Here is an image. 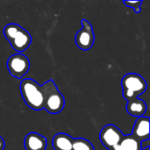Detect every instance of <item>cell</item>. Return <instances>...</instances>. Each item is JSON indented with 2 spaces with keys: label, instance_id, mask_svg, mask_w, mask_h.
<instances>
[{
  "label": "cell",
  "instance_id": "obj_8",
  "mask_svg": "<svg viewBox=\"0 0 150 150\" xmlns=\"http://www.w3.org/2000/svg\"><path fill=\"white\" fill-rule=\"evenodd\" d=\"M132 136L141 142L149 140V118L142 116L137 118L132 131Z\"/></svg>",
  "mask_w": 150,
  "mask_h": 150
},
{
  "label": "cell",
  "instance_id": "obj_18",
  "mask_svg": "<svg viewBox=\"0 0 150 150\" xmlns=\"http://www.w3.org/2000/svg\"><path fill=\"white\" fill-rule=\"evenodd\" d=\"M142 150H149V147H148V148H146V149H144Z\"/></svg>",
  "mask_w": 150,
  "mask_h": 150
},
{
  "label": "cell",
  "instance_id": "obj_15",
  "mask_svg": "<svg viewBox=\"0 0 150 150\" xmlns=\"http://www.w3.org/2000/svg\"><path fill=\"white\" fill-rule=\"evenodd\" d=\"M149 142V141H145V142H142V143H141V149L142 150L144 149H146V148H148V147H150Z\"/></svg>",
  "mask_w": 150,
  "mask_h": 150
},
{
  "label": "cell",
  "instance_id": "obj_17",
  "mask_svg": "<svg viewBox=\"0 0 150 150\" xmlns=\"http://www.w3.org/2000/svg\"><path fill=\"white\" fill-rule=\"evenodd\" d=\"M110 150H124L120 145H117V146H115V147H113V148H112Z\"/></svg>",
  "mask_w": 150,
  "mask_h": 150
},
{
  "label": "cell",
  "instance_id": "obj_3",
  "mask_svg": "<svg viewBox=\"0 0 150 150\" xmlns=\"http://www.w3.org/2000/svg\"><path fill=\"white\" fill-rule=\"evenodd\" d=\"M41 87L44 92V109L50 114L60 113L64 108L65 99L54 80H48Z\"/></svg>",
  "mask_w": 150,
  "mask_h": 150
},
{
  "label": "cell",
  "instance_id": "obj_7",
  "mask_svg": "<svg viewBox=\"0 0 150 150\" xmlns=\"http://www.w3.org/2000/svg\"><path fill=\"white\" fill-rule=\"evenodd\" d=\"M124 134L114 125L109 124L102 128L99 134V140L105 149L110 150L120 144Z\"/></svg>",
  "mask_w": 150,
  "mask_h": 150
},
{
  "label": "cell",
  "instance_id": "obj_1",
  "mask_svg": "<svg viewBox=\"0 0 150 150\" xmlns=\"http://www.w3.org/2000/svg\"><path fill=\"white\" fill-rule=\"evenodd\" d=\"M20 93L26 105L34 110L44 109V92L42 87L34 80L26 78L20 83Z\"/></svg>",
  "mask_w": 150,
  "mask_h": 150
},
{
  "label": "cell",
  "instance_id": "obj_5",
  "mask_svg": "<svg viewBox=\"0 0 150 150\" xmlns=\"http://www.w3.org/2000/svg\"><path fill=\"white\" fill-rule=\"evenodd\" d=\"M7 69L13 77L22 79L30 69L29 59L21 53L14 54L7 60Z\"/></svg>",
  "mask_w": 150,
  "mask_h": 150
},
{
  "label": "cell",
  "instance_id": "obj_4",
  "mask_svg": "<svg viewBox=\"0 0 150 150\" xmlns=\"http://www.w3.org/2000/svg\"><path fill=\"white\" fill-rule=\"evenodd\" d=\"M122 94L127 101L138 98L143 94L148 87L145 79L135 73H128L122 77L121 80Z\"/></svg>",
  "mask_w": 150,
  "mask_h": 150
},
{
  "label": "cell",
  "instance_id": "obj_10",
  "mask_svg": "<svg viewBox=\"0 0 150 150\" xmlns=\"http://www.w3.org/2000/svg\"><path fill=\"white\" fill-rule=\"evenodd\" d=\"M73 138L64 133H59L53 138V148L54 150H72Z\"/></svg>",
  "mask_w": 150,
  "mask_h": 150
},
{
  "label": "cell",
  "instance_id": "obj_11",
  "mask_svg": "<svg viewBox=\"0 0 150 150\" xmlns=\"http://www.w3.org/2000/svg\"><path fill=\"white\" fill-rule=\"evenodd\" d=\"M127 111L128 114L139 118L144 116V113L147 111V105L143 100L140 98L129 100L127 101Z\"/></svg>",
  "mask_w": 150,
  "mask_h": 150
},
{
  "label": "cell",
  "instance_id": "obj_16",
  "mask_svg": "<svg viewBox=\"0 0 150 150\" xmlns=\"http://www.w3.org/2000/svg\"><path fill=\"white\" fill-rule=\"evenodd\" d=\"M4 147H5V143H4V139L0 136V150L4 149Z\"/></svg>",
  "mask_w": 150,
  "mask_h": 150
},
{
  "label": "cell",
  "instance_id": "obj_2",
  "mask_svg": "<svg viewBox=\"0 0 150 150\" xmlns=\"http://www.w3.org/2000/svg\"><path fill=\"white\" fill-rule=\"evenodd\" d=\"M4 35L11 47L18 53L25 51L32 43L31 34L18 24L6 25L4 28Z\"/></svg>",
  "mask_w": 150,
  "mask_h": 150
},
{
  "label": "cell",
  "instance_id": "obj_13",
  "mask_svg": "<svg viewBox=\"0 0 150 150\" xmlns=\"http://www.w3.org/2000/svg\"><path fill=\"white\" fill-rule=\"evenodd\" d=\"M72 150H95L93 145L84 138H76L73 140Z\"/></svg>",
  "mask_w": 150,
  "mask_h": 150
},
{
  "label": "cell",
  "instance_id": "obj_12",
  "mask_svg": "<svg viewBox=\"0 0 150 150\" xmlns=\"http://www.w3.org/2000/svg\"><path fill=\"white\" fill-rule=\"evenodd\" d=\"M141 142L132 135H124L120 142V146L124 150H142Z\"/></svg>",
  "mask_w": 150,
  "mask_h": 150
},
{
  "label": "cell",
  "instance_id": "obj_14",
  "mask_svg": "<svg viewBox=\"0 0 150 150\" xmlns=\"http://www.w3.org/2000/svg\"><path fill=\"white\" fill-rule=\"evenodd\" d=\"M123 4L125 5H127V7H130L132 9H134V11L136 13H140L141 12V5L142 4V1L139 0V1H123Z\"/></svg>",
  "mask_w": 150,
  "mask_h": 150
},
{
  "label": "cell",
  "instance_id": "obj_6",
  "mask_svg": "<svg viewBox=\"0 0 150 150\" xmlns=\"http://www.w3.org/2000/svg\"><path fill=\"white\" fill-rule=\"evenodd\" d=\"M95 41V35L91 24L85 18L82 19V28L76 34V46L83 50H90Z\"/></svg>",
  "mask_w": 150,
  "mask_h": 150
},
{
  "label": "cell",
  "instance_id": "obj_9",
  "mask_svg": "<svg viewBox=\"0 0 150 150\" xmlns=\"http://www.w3.org/2000/svg\"><path fill=\"white\" fill-rule=\"evenodd\" d=\"M24 145L25 150H46L47 138L38 133H29L25 137Z\"/></svg>",
  "mask_w": 150,
  "mask_h": 150
}]
</instances>
